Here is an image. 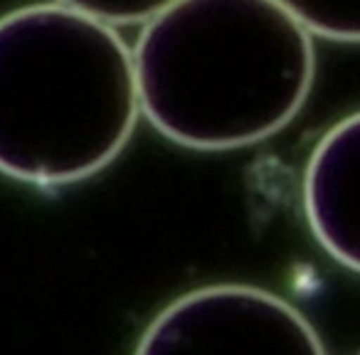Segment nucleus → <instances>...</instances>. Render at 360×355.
<instances>
[{
    "label": "nucleus",
    "instance_id": "obj_4",
    "mask_svg": "<svg viewBox=\"0 0 360 355\" xmlns=\"http://www.w3.org/2000/svg\"><path fill=\"white\" fill-rule=\"evenodd\" d=\"M301 198L316 242L333 262L360 274V111L330 126L314 146Z\"/></svg>",
    "mask_w": 360,
    "mask_h": 355
},
{
    "label": "nucleus",
    "instance_id": "obj_6",
    "mask_svg": "<svg viewBox=\"0 0 360 355\" xmlns=\"http://www.w3.org/2000/svg\"><path fill=\"white\" fill-rule=\"evenodd\" d=\"M55 3L114 27L136 25V22L146 25L178 0H55Z\"/></svg>",
    "mask_w": 360,
    "mask_h": 355
},
{
    "label": "nucleus",
    "instance_id": "obj_3",
    "mask_svg": "<svg viewBox=\"0 0 360 355\" xmlns=\"http://www.w3.org/2000/svg\"><path fill=\"white\" fill-rule=\"evenodd\" d=\"M134 355H326L309 318L274 291L210 284L170 301Z\"/></svg>",
    "mask_w": 360,
    "mask_h": 355
},
{
    "label": "nucleus",
    "instance_id": "obj_5",
    "mask_svg": "<svg viewBox=\"0 0 360 355\" xmlns=\"http://www.w3.org/2000/svg\"><path fill=\"white\" fill-rule=\"evenodd\" d=\"M311 35L360 42V0H274Z\"/></svg>",
    "mask_w": 360,
    "mask_h": 355
},
{
    "label": "nucleus",
    "instance_id": "obj_2",
    "mask_svg": "<svg viewBox=\"0 0 360 355\" xmlns=\"http://www.w3.org/2000/svg\"><path fill=\"white\" fill-rule=\"evenodd\" d=\"M141 116L134 52L60 3L0 18V173L62 188L111 165Z\"/></svg>",
    "mask_w": 360,
    "mask_h": 355
},
{
    "label": "nucleus",
    "instance_id": "obj_1",
    "mask_svg": "<svg viewBox=\"0 0 360 355\" xmlns=\"http://www.w3.org/2000/svg\"><path fill=\"white\" fill-rule=\"evenodd\" d=\"M141 114L191 150H237L276 136L314 86V40L274 0H178L134 50Z\"/></svg>",
    "mask_w": 360,
    "mask_h": 355
}]
</instances>
